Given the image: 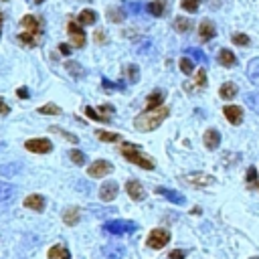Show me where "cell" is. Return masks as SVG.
<instances>
[{"mask_svg": "<svg viewBox=\"0 0 259 259\" xmlns=\"http://www.w3.org/2000/svg\"><path fill=\"white\" fill-rule=\"evenodd\" d=\"M79 219H81V210H79L77 206H69V208L63 210V221H65V225L73 227V225L79 223Z\"/></svg>", "mask_w": 259, "mask_h": 259, "instance_id": "20", "label": "cell"}, {"mask_svg": "<svg viewBox=\"0 0 259 259\" xmlns=\"http://www.w3.org/2000/svg\"><path fill=\"white\" fill-rule=\"evenodd\" d=\"M16 196V186H12L10 182H0V206L10 204Z\"/></svg>", "mask_w": 259, "mask_h": 259, "instance_id": "13", "label": "cell"}, {"mask_svg": "<svg viewBox=\"0 0 259 259\" xmlns=\"http://www.w3.org/2000/svg\"><path fill=\"white\" fill-rule=\"evenodd\" d=\"M198 34H200L202 40H210V38H214L217 28H214V24L210 20H202L200 26H198Z\"/></svg>", "mask_w": 259, "mask_h": 259, "instance_id": "19", "label": "cell"}, {"mask_svg": "<svg viewBox=\"0 0 259 259\" xmlns=\"http://www.w3.org/2000/svg\"><path fill=\"white\" fill-rule=\"evenodd\" d=\"M8 111H10V107L0 99V115H8Z\"/></svg>", "mask_w": 259, "mask_h": 259, "instance_id": "49", "label": "cell"}, {"mask_svg": "<svg viewBox=\"0 0 259 259\" xmlns=\"http://www.w3.org/2000/svg\"><path fill=\"white\" fill-rule=\"evenodd\" d=\"M166 8H168L166 0H152V2L146 6V10H148L152 16H162V14L166 12Z\"/></svg>", "mask_w": 259, "mask_h": 259, "instance_id": "22", "label": "cell"}, {"mask_svg": "<svg viewBox=\"0 0 259 259\" xmlns=\"http://www.w3.org/2000/svg\"><path fill=\"white\" fill-rule=\"evenodd\" d=\"M136 229H138L136 223H132V221H119V219H115V221H107V223L103 225V233H107V235H115V237L134 233Z\"/></svg>", "mask_w": 259, "mask_h": 259, "instance_id": "4", "label": "cell"}, {"mask_svg": "<svg viewBox=\"0 0 259 259\" xmlns=\"http://www.w3.org/2000/svg\"><path fill=\"white\" fill-rule=\"evenodd\" d=\"M125 75H127V81H130V83H138V81H140V69H138V65L130 63V65L125 67Z\"/></svg>", "mask_w": 259, "mask_h": 259, "instance_id": "30", "label": "cell"}, {"mask_svg": "<svg viewBox=\"0 0 259 259\" xmlns=\"http://www.w3.org/2000/svg\"><path fill=\"white\" fill-rule=\"evenodd\" d=\"M71 51H73V49H71L69 45H65V42L59 45V53H61V55H71Z\"/></svg>", "mask_w": 259, "mask_h": 259, "instance_id": "47", "label": "cell"}, {"mask_svg": "<svg viewBox=\"0 0 259 259\" xmlns=\"http://www.w3.org/2000/svg\"><path fill=\"white\" fill-rule=\"evenodd\" d=\"M168 241H170V233L166 229H154V231H150V235L146 239V245L150 249H162V247L168 245Z\"/></svg>", "mask_w": 259, "mask_h": 259, "instance_id": "5", "label": "cell"}, {"mask_svg": "<svg viewBox=\"0 0 259 259\" xmlns=\"http://www.w3.org/2000/svg\"><path fill=\"white\" fill-rule=\"evenodd\" d=\"M69 158H71V162H73V164H77V166H83V164H85V160H87V158H85V154H83L81 150H71V152H69Z\"/></svg>", "mask_w": 259, "mask_h": 259, "instance_id": "36", "label": "cell"}, {"mask_svg": "<svg viewBox=\"0 0 259 259\" xmlns=\"http://www.w3.org/2000/svg\"><path fill=\"white\" fill-rule=\"evenodd\" d=\"M156 192L162 194L164 198H168V200L174 202V204H184V202H186L184 194H180V192H176V190H170V188H166V186H158Z\"/></svg>", "mask_w": 259, "mask_h": 259, "instance_id": "14", "label": "cell"}, {"mask_svg": "<svg viewBox=\"0 0 259 259\" xmlns=\"http://www.w3.org/2000/svg\"><path fill=\"white\" fill-rule=\"evenodd\" d=\"M97 138L103 140V142H117L119 140V136L117 134H111V132H99Z\"/></svg>", "mask_w": 259, "mask_h": 259, "instance_id": "44", "label": "cell"}, {"mask_svg": "<svg viewBox=\"0 0 259 259\" xmlns=\"http://www.w3.org/2000/svg\"><path fill=\"white\" fill-rule=\"evenodd\" d=\"M184 180H186L188 184L196 186V188H202V186H210V184H214V176H210V174H202V172H192V174L184 176Z\"/></svg>", "mask_w": 259, "mask_h": 259, "instance_id": "8", "label": "cell"}, {"mask_svg": "<svg viewBox=\"0 0 259 259\" xmlns=\"http://www.w3.org/2000/svg\"><path fill=\"white\" fill-rule=\"evenodd\" d=\"M2 20H4V18H2V12H0V32H2Z\"/></svg>", "mask_w": 259, "mask_h": 259, "instance_id": "51", "label": "cell"}, {"mask_svg": "<svg viewBox=\"0 0 259 259\" xmlns=\"http://www.w3.org/2000/svg\"><path fill=\"white\" fill-rule=\"evenodd\" d=\"M251 259H259V257H251Z\"/></svg>", "mask_w": 259, "mask_h": 259, "instance_id": "53", "label": "cell"}, {"mask_svg": "<svg viewBox=\"0 0 259 259\" xmlns=\"http://www.w3.org/2000/svg\"><path fill=\"white\" fill-rule=\"evenodd\" d=\"M130 10H132V12H140V10H142V6H140V4H132V6H130Z\"/></svg>", "mask_w": 259, "mask_h": 259, "instance_id": "50", "label": "cell"}, {"mask_svg": "<svg viewBox=\"0 0 259 259\" xmlns=\"http://www.w3.org/2000/svg\"><path fill=\"white\" fill-rule=\"evenodd\" d=\"M111 170H113V166H111L107 160H97V162H93V164L87 168V174H89L91 178H101V176H107Z\"/></svg>", "mask_w": 259, "mask_h": 259, "instance_id": "7", "label": "cell"}, {"mask_svg": "<svg viewBox=\"0 0 259 259\" xmlns=\"http://www.w3.org/2000/svg\"><path fill=\"white\" fill-rule=\"evenodd\" d=\"M24 206L26 208H32L36 212H42L45 210V196L42 194H30L24 198Z\"/></svg>", "mask_w": 259, "mask_h": 259, "instance_id": "16", "label": "cell"}, {"mask_svg": "<svg viewBox=\"0 0 259 259\" xmlns=\"http://www.w3.org/2000/svg\"><path fill=\"white\" fill-rule=\"evenodd\" d=\"M194 87H198V89H204L206 87V71L204 69H198L196 79H194Z\"/></svg>", "mask_w": 259, "mask_h": 259, "instance_id": "39", "label": "cell"}, {"mask_svg": "<svg viewBox=\"0 0 259 259\" xmlns=\"http://www.w3.org/2000/svg\"><path fill=\"white\" fill-rule=\"evenodd\" d=\"M245 103H247V107H251L255 113H259V91H249V93H245Z\"/></svg>", "mask_w": 259, "mask_h": 259, "instance_id": "26", "label": "cell"}, {"mask_svg": "<svg viewBox=\"0 0 259 259\" xmlns=\"http://www.w3.org/2000/svg\"><path fill=\"white\" fill-rule=\"evenodd\" d=\"M152 51V40L150 38H144V40H140L138 45H136V53L138 55H148Z\"/></svg>", "mask_w": 259, "mask_h": 259, "instance_id": "35", "label": "cell"}, {"mask_svg": "<svg viewBox=\"0 0 259 259\" xmlns=\"http://www.w3.org/2000/svg\"><path fill=\"white\" fill-rule=\"evenodd\" d=\"M219 63H221L223 67H235V65H237V57H235L233 51L221 49V51H219Z\"/></svg>", "mask_w": 259, "mask_h": 259, "instance_id": "21", "label": "cell"}, {"mask_svg": "<svg viewBox=\"0 0 259 259\" xmlns=\"http://www.w3.org/2000/svg\"><path fill=\"white\" fill-rule=\"evenodd\" d=\"M22 28L24 30L18 34V42L24 47H34L42 34V18H38L34 14H26L22 18Z\"/></svg>", "mask_w": 259, "mask_h": 259, "instance_id": "1", "label": "cell"}, {"mask_svg": "<svg viewBox=\"0 0 259 259\" xmlns=\"http://www.w3.org/2000/svg\"><path fill=\"white\" fill-rule=\"evenodd\" d=\"M121 154H123V158L130 160L132 164H136V166H140V168H144V170H154V160L148 158L138 146H134V144H123V146H121Z\"/></svg>", "mask_w": 259, "mask_h": 259, "instance_id": "3", "label": "cell"}, {"mask_svg": "<svg viewBox=\"0 0 259 259\" xmlns=\"http://www.w3.org/2000/svg\"><path fill=\"white\" fill-rule=\"evenodd\" d=\"M170 109L168 107H156V109H146L142 111L136 119H134V127L138 132H152L156 130L166 117H168Z\"/></svg>", "mask_w": 259, "mask_h": 259, "instance_id": "2", "label": "cell"}, {"mask_svg": "<svg viewBox=\"0 0 259 259\" xmlns=\"http://www.w3.org/2000/svg\"><path fill=\"white\" fill-rule=\"evenodd\" d=\"M24 148L28 152H34V154H49L53 150V144L47 138H32V140L24 142Z\"/></svg>", "mask_w": 259, "mask_h": 259, "instance_id": "6", "label": "cell"}, {"mask_svg": "<svg viewBox=\"0 0 259 259\" xmlns=\"http://www.w3.org/2000/svg\"><path fill=\"white\" fill-rule=\"evenodd\" d=\"M67 30H69V34H71V38H73V47L81 49V47L85 45V32H83V28H81V22L71 20V22L67 24Z\"/></svg>", "mask_w": 259, "mask_h": 259, "instance_id": "9", "label": "cell"}, {"mask_svg": "<svg viewBox=\"0 0 259 259\" xmlns=\"http://www.w3.org/2000/svg\"><path fill=\"white\" fill-rule=\"evenodd\" d=\"M219 95H221L223 99H233V97L237 95V85H235V83H231V81L223 83V85H221V89H219Z\"/></svg>", "mask_w": 259, "mask_h": 259, "instance_id": "24", "label": "cell"}, {"mask_svg": "<svg viewBox=\"0 0 259 259\" xmlns=\"http://www.w3.org/2000/svg\"><path fill=\"white\" fill-rule=\"evenodd\" d=\"M101 253L105 259H123L125 249H123V245H105L101 249Z\"/></svg>", "mask_w": 259, "mask_h": 259, "instance_id": "17", "label": "cell"}, {"mask_svg": "<svg viewBox=\"0 0 259 259\" xmlns=\"http://www.w3.org/2000/svg\"><path fill=\"white\" fill-rule=\"evenodd\" d=\"M16 95H18L20 99H28V89H26V87H18Z\"/></svg>", "mask_w": 259, "mask_h": 259, "instance_id": "48", "label": "cell"}, {"mask_svg": "<svg viewBox=\"0 0 259 259\" xmlns=\"http://www.w3.org/2000/svg\"><path fill=\"white\" fill-rule=\"evenodd\" d=\"M174 28H176L178 32H188V30L192 28V20H188V18H184V16H178V18L174 20Z\"/></svg>", "mask_w": 259, "mask_h": 259, "instance_id": "28", "label": "cell"}, {"mask_svg": "<svg viewBox=\"0 0 259 259\" xmlns=\"http://www.w3.org/2000/svg\"><path fill=\"white\" fill-rule=\"evenodd\" d=\"M245 180H247V184H249V186H255V184L259 182V180H257V168H255V166H249V168H247Z\"/></svg>", "mask_w": 259, "mask_h": 259, "instance_id": "38", "label": "cell"}, {"mask_svg": "<svg viewBox=\"0 0 259 259\" xmlns=\"http://www.w3.org/2000/svg\"><path fill=\"white\" fill-rule=\"evenodd\" d=\"M95 20H97V12L95 10H91V8L81 10V14H79V22L81 24H95Z\"/></svg>", "mask_w": 259, "mask_h": 259, "instance_id": "27", "label": "cell"}, {"mask_svg": "<svg viewBox=\"0 0 259 259\" xmlns=\"http://www.w3.org/2000/svg\"><path fill=\"white\" fill-rule=\"evenodd\" d=\"M247 79L253 83V85H257L259 87V57H255V59H251L249 63H247Z\"/></svg>", "mask_w": 259, "mask_h": 259, "instance_id": "18", "label": "cell"}, {"mask_svg": "<svg viewBox=\"0 0 259 259\" xmlns=\"http://www.w3.org/2000/svg\"><path fill=\"white\" fill-rule=\"evenodd\" d=\"M32 2H34V4H42L45 0H32Z\"/></svg>", "mask_w": 259, "mask_h": 259, "instance_id": "52", "label": "cell"}, {"mask_svg": "<svg viewBox=\"0 0 259 259\" xmlns=\"http://www.w3.org/2000/svg\"><path fill=\"white\" fill-rule=\"evenodd\" d=\"M198 4H200V0H182V8L186 12H196L198 10Z\"/></svg>", "mask_w": 259, "mask_h": 259, "instance_id": "43", "label": "cell"}, {"mask_svg": "<svg viewBox=\"0 0 259 259\" xmlns=\"http://www.w3.org/2000/svg\"><path fill=\"white\" fill-rule=\"evenodd\" d=\"M36 111H38V113H42V115H57V113H61V107H59V105H55V103H47V105L38 107Z\"/></svg>", "mask_w": 259, "mask_h": 259, "instance_id": "34", "label": "cell"}, {"mask_svg": "<svg viewBox=\"0 0 259 259\" xmlns=\"http://www.w3.org/2000/svg\"><path fill=\"white\" fill-rule=\"evenodd\" d=\"M231 40H233L235 45H239V47H247V45H249V36L243 34V32H235V34L231 36Z\"/></svg>", "mask_w": 259, "mask_h": 259, "instance_id": "40", "label": "cell"}, {"mask_svg": "<svg viewBox=\"0 0 259 259\" xmlns=\"http://www.w3.org/2000/svg\"><path fill=\"white\" fill-rule=\"evenodd\" d=\"M85 113H87V117H89V119H95V121H101V123H109V117H107V115L97 113L91 105H87V107H85Z\"/></svg>", "mask_w": 259, "mask_h": 259, "instance_id": "32", "label": "cell"}, {"mask_svg": "<svg viewBox=\"0 0 259 259\" xmlns=\"http://www.w3.org/2000/svg\"><path fill=\"white\" fill-rule=\"evenodd\" d=\"M223 113H225L227 121L233 123V125H239V123L243 121V109H241L239 105H225Z\"/></svg>", "mask_w": 259, "mask_h": 259, "instance_id": "11", "label": "cell"}, {"mask_svg": "<svg viewBox=\"0 0 259 259\" xmlns=\"http://www.w3.org/2000/svg\"><path fill=\"white\" fill-rule=\"evenodd\" d=\"M51 132L61 134L65 140H69V142H73V144H77V142H79V140H77V136H73V134H69V132H65V130H61V127H57V125H53V127H51Z\"/></svg>", "mask_w": 259, "mask_h": 259, "instance_id": "42", "label": "cell"}, {"mask_svg": "<svg viewBox=\"0 0 259 259\" xmlns=\"http://www.w3.org/2000/svg\"><path fill=\"white\" fill-rule=\"evenodd\" d=\"M125 190H127L130 198H134V200H144L146 198V190H144V186H142L140 180H127Z\"/></svg>", "mask_w": 259, "mask_h": 259, "instance_id": "12", "label": "cell"}, {"mask_svg": "<svg viewBox=\"0 0 259 259\" xmlns=\"http://www.w3.org/2000/svg\"><path fill=\"white\" fill-rule=\"evenodd\" d=\"M204 146L208 148V150H217L219 148V144H221V134H219V130H214V127H210V130H206L204 132Z\"/></svg>", "mask_w": 259, "mask_h": 259, "instance_id": "15", "label": "cell"}, {"mask_svg": "<svg viewBox=\"0 0 259 259\" xmlns=\"http://www.w3.org/2000/svg\"><path fill=\"white\" fill-rule=\"evenodd\" d=\"M65 69H67L73 77H83V75H85V69H83L77 61H69V63H65Z\"/></svg>", "mask_w": 259, "mask_h": 259, "instance_id": "29", "label": "cell"}, {"mask_svg": "<svg viewBox=\"0 0 259 259\" xmlns=\"http://www.w3.org/2000/svg\"><path fill=\"white\" fill-rule=\"evenodd\" d=\"M103 87L105 89H123V83H111V81L103 79Z\"/></svg>", "mask_w": 259, "mask_h": 259, "instance_id": "46", "label": "cell"}, {"mask_svg": "<svg viewBox=\"0 0 259 259\" xmlns=\"http://www.w3.org/2000/svg\"><path fill=\"white\" fill-rule=\"evenodd\" d=\"M180 71H182L184 75H190V73L194 71V63H192L190 59H186V57L180 59Z\"/></svg>", "mask_w": 259, "mask_h": 259, "instance_id": "41", "label": "cell"}, {"mask_svg": "<svg viewBox=\"0 0 259 259\" xmlns=\"http://www.w3.org/2000/svg\"><path fill=\"white\" fill-rule=\"evenodd\" d=\"M125 18V12L121 8H109L107 10V20L109 22H121Z\"/></svg>", "mask_w": 259, "mask_h": 259, "instance_id": "31", "label": "cell"}, {"mask_svg": "<svg viewBox=\"0 0 259 259\" xmlns=\"http://www.w3.org/2000/svg\"><path fill=\"white\" fill-rule=\"evenodd\" d=\"M184 53H186V55H190L194 61H200V63H208V57H206V55H204L200 49H192V47H190V49H184Z\"/></svg>", "mask_w": 259, "mask_h": 259, "instance_id": "33", "label": "cell"}, {"mask_svg": "<svg viewBox=\"0 0 259 259\" xmlns=\"http://www.w3.org/2000/svg\"><path fill=\"white\" fill-rule=\"evenodd\" d=\"M18 170H20V164H16V162L0 166V174H2V176H12V174H16Z\"/></svg>", "mask_w": 259, "mask_h": 259, "instance_id": "37", "label": "cell"}, {"mask_svg": "<svg viewBox=\"0 0 259 259\" xmlns=\"http://www.w3.org/2000/svg\"><path fill=\"white\" fill-rule=\"evenodd\" d=\"M168 257H170V259H184V257H186V251H184V249H176V251H170Z\"/></svg>", "mask_w": 259, "mask_h": 259, "instance_id": "45", "label": "cell"}, {"mask_svg": "<svg viewBox=\"0 0 259 259\" xmlns=\"http://www.w3.org/2000/svg\"><path fill=\"white\" fill-rule=\"evenodd\" d=\"M49 259H71V253L65 245H53L49 249Z\"/></svg>", "mask_w": 259, "mask_h": 259, "instance_id": "23", "label": "cell"}, {"mask_svg": "<svg viewBox=\"0 0 259 259\" xmlns=\"http://www.w3.org/2000/svg\"><path fill=\"white\" fill-rule=\"evenodd\" d=\"M162 101H164V93L162 91H154L148 95V103H146V109H156V107H162Z\"/></svg>", "mask_w": 259, "mask_h": 259, "instance_id": "25", "label": "cell"}, {"mask_svg": "<svg viewBox=\"0 0 259 259\" xmlns=\"http://www.w3.org/2000/svg\"><path fill=\"white\" fill-rule=\"evenodd\" d=\"M117 192H119L117 182L107 180V182H103V184H101V188H99V198H101L103 202H111V200L117 196Z\"/></svg>", "mask_w": 259, "mask_h": 259, "instance_id": "10", "label": "cell"}]
</instances>
